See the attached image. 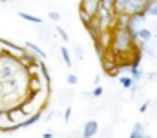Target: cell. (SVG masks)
<instances>
[{
  "instance_id": "2",
  "label": "cell",
  "mask_w": 157,
  "mask_h": 138,
  "mask_svg": "<svg viewBox=\"0 0 157 138\" xmlns=\"http://www.w3.org/2000/svg\"><path fill=\"white\" fill-rule=\"evenodd\" d=\"M99 7H101V2H97V0H86V2H80V5H78V13H80V16H82V20H84L86 26L97 16Z\"/></svg>"
},
{
  "instance_id": "8",
  "label": "cell",
  "mask_w": 157,
  "mask_h": 138,
  "mask_svg": "<svg viewBox=\"0 0 157 138\" xmlns=\"http://www.w3.org/2000/svg\"><path fill=\"white\" fill-rule=\"evenodd\" d=\"M130 73H132V80H139L141 78V74H143V71L139 67V64H133V66H130Z\"/></svg>"
},
{
  "instance_id": "17",
  "label": "cell",
  "mask_w": 157,
  "mask_h": 138,
  "mask_svg": "<svg viewBox=\"0 0 157 138\" xmlns=\"http://www.w3.org/2000/svg\"><path fill=\"white\" fill-rule=\"evenodd\" d=\"M70 116H71V105H68V107H66V113H64V120L68 122V120H70Z\"/></svg>"
},
{
  "instance_id": "19",
  "label": "cell",
  "mask_w": 157,
  "mask_h": 138,
  "mask_svg": "<svg viewBox=\"0 0 157 138\" xmlns=\"http://www.w3.org/2000/svg\"><path fill=\"white\" fill-rule=\"evenodd\" d=\"M148 105H150V100H146V102H144L143 105H141V107H139V113H144V111L148 109Z\"/></svg>"
},
{
  "instance_id": "4",
  "label": "cell",
  "mask_w": 157,
  "mask_h": 138,
  "mask_svg": "<svg viewBox=\"0 0 157 138\" xmlns=\"http://www.w3.org/2000/svg\"><path fill=\"white\" fill-rule=\"evenodd\" d=\"M7 114H9V120H11V124H17V125H20V124L26 120V116H24V113H22V109H20V107H15V109H11Z\"/></svg>"
},
{
  "instance_id": "5",
  "label": "cell",
  "mask_w": 157,
  "mask_h": 138,
  "mask_svg": "<svg viewBox=\"0 0 157 138\" xmlns=\"http://www.w3.org/2000/svg\"><path fill=\"white\" fill-rule=\"evenodd\" d=\"M26 47H29V49L33 51V55H37L40 60H46V53H44L40 47H37V44H33V42H26Z\"/></svg>"
},
{
  "instance_id": "1",
  "label": "cell",
  "mask_w": 157,
  "mask_h": 138,
  "mask_svg": "<svg viewBox=\"0 0 157 138\" xmlns=\"http://www.w3.org/2000/svg\"><path fill=\"white\" fill-rule=\"evenodd\" d=\"M154 2L150 0H119L113 2V7H115V13L119 16H139V15H146V11L150 9Z\"/></svg>"
},
{
  "instance_id": "6",
  "label": "cell",
  "mask_w": 157,
  "mask_h": 138,
  "mask_svg": "<svg viewBox=\"0 0 157 138\" xmlns=\"http://www.w3.org/2000/svg\"><path fill=\"white\" fill-rule=\"evenodd\" d=\"M137 38H141V42L144 44V42H148V40L152 38V31L146 29V27H141V29L137 31Z\"/></svg>"
},
{
  "instance_id": "20",
  "label": "cell",
  "mask_w": 157,
  "mask_h": 138,
  "mask_svg": "<svg viewBox=\"0 0 157 138\" xmlns=\"http://www.w3.org/2000/svg\"><path fill=\"white\" fill-rule=\"evenodd\" d=\"M75 55H77L78 58H84V53H82V49H80V45L75 47Z\"/></svg>"
},
{
  "instance_id": "11",
  "label": "cell",
  "mask_w": 157,
  "mask_h": 138,
  "mask_svg": "<svg viewBox=\"0 0 157 138\" xmlns=\"http://www.w3.org/2000/svg\"><path fill=\"white\" fill-rule=\"evenodd\" d=\"M119 82L122 87H132V84H133V80L130 76H119Z\"/></svg>"
},
{
  "instance_id": "22",
  "label": "cell",
  "mask_w": 157,
  "mask_h": 138,
  "mask_svg": "<svg viewBox=\"0 0 157 138\" xmlns=\"http://www.w3.org/2000/svg\"><path fill=\"white\" fill-rule=\"evenodd\" d=\"M133 131H139V133H143V124H135V125H133Z\"/></svg>"
},
{
  "instance_id": "3",
  "label": "cell",
  "mask_w": 157,
  "mask_h": 138,
  "mask_svg": "<svg viewBox=\"0 0 157 138\" xmlns=\"http://www.w3.org/2000/svg\"><path fill=\"white\" fill-rule=\"evenodd\" d=\"M97 131H99V124H97L95 120H88V122L84 124V127H82V136L84 138H93L97 135Z\"/></svg>"
},
{
  "instance_id": "13",
  "label": "cell",
  "mask_w": 157,
  "mask_h": 138,
  "mask_svg": "<svg viewBox=\"0 0 157 138\" xmlns=\"http://www.w3.org/2000/svg\"><path fill=\"white\" fill-rule=\"evenodd\" d=\"M57 33L60 34V38H62V40H66V42H68V40H70V36H68V33H66V31H64V29H62V27H60V26H59V27H57Z\"/></svg>"
},
{
  "instance_id": "12",
  "label": "cell",
  "mask_w": 157,
  "mask_h": 138,
  "mask_svg": "<svg viewBox=\"0 0 157 138\" xmlns=\"http://www.w3.org/2000/svg\"><path fill=\"white\" fill-rule=\"evenodd\" d=\"M51 34H53V33H51V31H49L48 27H44V26H42V29H40V33H39V36L42 38V40H46V42H48Z\"/></svg>"
},
{
  "instance_id": "23",
  "label": "cell",
  "mask_w": 157,
  "mask_h": 138,
  "mask_svg": "<svg viewBox=\"0 0 157 138\" xmlns=\"http://www.w3.org/2000/svg\"><path fill=\"white\" fill-rule=\"evenodd\" d=\"M44 138H53V135H51V133L48 131V133H44Z\"/></svg>"
},
{
  "instance_id": "15",
  "label": "cell",
  "mask_w": 157,
  "mask_h": 138,
  "mask_svg": "<svg viewBox=\"0 0 157 138\" xmlns=\"http://www.w3.org/2000/svg\"><path fill=\"white\" fill-rule=\"evenodd\" d=\"M49 18L51 20H60V13L59 11H49Z\"/></svg>"
},
{
  "instance_id": "14",
  "label": "cell",
  "mask_w": 157,
  "mask_h": 138,
  "mask_svg": "<svg viewBox=\"0 0 157 138\" xmlns=\"http://www.w3.org/2000/svg\"><path fill=\"white\" fill-rule=\"evenodd\" d=\"M77 82H78L77 74H68V84H70V85H75Z\"/></svg>"
},
{
  "instance_id": "24",
  "label": "cell",
  "mask_w": 157,
  "mask_h": 138,
  "mask_svg": "<svg viewBox=\"0 0 157 138\" xmlns=\"http://www.w3.org/2000/svg\"><path fill=\"white\" fill-rule=\"evenodd\" d=\"M144 138H152V136H148V135H144Z\"/></svg>"
},
{
  "instance_id": "7",
  "label": "cell",
  "mask_w": 157,
  "mask_h": 138,
  "mask_svg": "<svg viewBox=\"0 0 157 138\" xmlns=\"http://www.w3.org/2000/svg\"><path fill=\"white\" fill-rule=\"evenodd\" d=\"M18 16L24 18V20H28V22H33V24H42V20H40L39 16H33V15H29V13H24V11H20Z\"/></svg>"
},
{
  "instance_id": "16",
  "label": "cell",
  "mask_w": 157,
  "mask_h": 138,
  "mask_svg": "<svg viewBox=\"0 0 157 138\" xmlns=\"http://www.w3.org/2000/svg\"><path fill=\"white\" fill-rule=\"evenodd\" d=\"M102 91H104V89H102L101 85H97V87L91 91V95H93V96H101V95H102Z\"/></svg>"
},
{
  "instance_id": "21",
  "label": "cell",
  "mask_w": 157,
  "mask_h": 138,
  "mask_svg": "<svg viewBox=\"0 0 157 138\" xmlns=\"http://www.w3.org/2000/svg\"><path fill=\"white\" fill-rule=\"evenodd\" d=\"M148 11H150L154 16H157V4H155V5H150V9H148Z\"/></svg>"
},
{
  "instance_id": "10",
  "label": "cell",
  "mask_w": 157,
  "mask_h": 138,
  "mask_svg": "<svg viewBox=\"0 0 157 138\" xmlns=\"http://www.w3.org/2000/svg\"><path fill=\"white\" fill-rule=\"evenodd\" d=\"M60 55H62V58H64L66 66H68V67H71V58H70V51H68L66 47H60Z\"/></svg>"
},
{
  "instance_id": "9",
  "label": "cell",
  "mask_w": 157,
  "mask_h": 138,
  "mask_svg": "<svg viewBox=\"0 0 157 138\" xmlns=\"http://www.w3.org/2000/svg\"><path fill=\"white\" fill-rule=\"evenodd\" d=\"M71 98H73V93H71V91H64V93H60V95H59V100H60V102L70 103V102H71Z\"/></svg>"
},
{
  "instance_id": "18",
  "label": "cell",
  "mask_w": 157,
  "mask_h": 138,
  "mask_svg": "<svg viewBox=\"0 0 157 138\" xmlns=\"http://www.w3.org/2000/svg\"><path fill=\"white\" fill-rule=\"evenodd\" d=\"M130 138H144V133H139V131H132Z\"/></svg>"
}]
</instances>
